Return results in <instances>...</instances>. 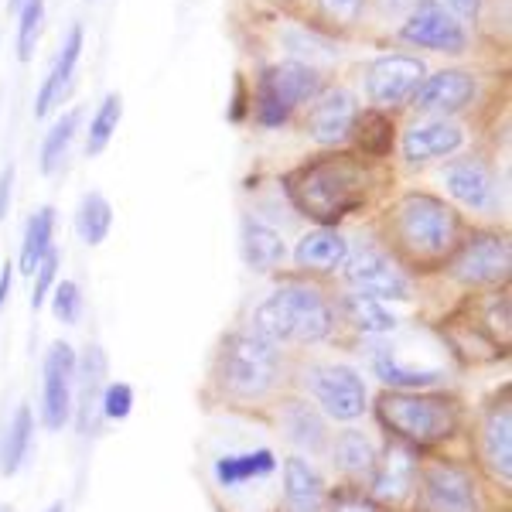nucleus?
<instances>
[{
    "label": "nucleus",
    "mask_w": 512,
    "mask_h": 512,
    "mask_svg": "<svg viewBox=\"0 0 512 512\" xmlns=\"http://www.w3.org/2000/svg\"><path fill=\"white\" fill-rule=\"evenodd\" d=\"M31 437H35V414H31V407H18L4 431V441H0V472L18 475L31 451Z\"/></svg>",
    "instance_id": "obj_25"
},
{
    "label": "nucleus",
    "mask_w": 512,
    "mask_h": 512,
    "mask_svg": "<svg viewBox=\"0 0 512 512\" xmlns=\"http://www.w3.org/2000/svg\"><path fill=\"white\" fill-rule=\"evenodd\" d=\"M373 495L383 502H407L414 492V475H417V461L403 444H390L383 451V458H376L373 465Z\"/></svg>",
    "instance_id": "obj_18"
},
{
    "label": "nucleus",
    "mask_w": 512,
    "mask_h": 512,
    "mask_svg": "<svg viewBox=\"0 0 512 512\" xmlns=\"http://www.w3.org/2000/svg\"><path fill=\"white\" fill-rule=\"evenodd\" d=\"M359 4H362V0H321V11H325L328 18H335V21H349V18H355Z\"/></svg>",
    "instance_id": "obj_40"
},
{
    "label": "nucleus",
    "mask_w": 512,
    "mask_h": 512,
    "mask_svg": "<svg viewBox=\"0 0 512 512\" xmlns=\"http://www.w3.org/2000/svg\"><path fill=\"white\" fill-rule=\"evenodd\" d=\"M345 256H349V243H345V236L335 233V229L308 233L294 250V260L301 263L304 270H321V274L338 270L345 263Z\"/></svg>",
    "instance_id": "obj_21"
},
{
    "label": "nucleus",
    "mask_w": 512,
    "mask_h": 512,
    "mask_svg": "<svg viewBox=\"0 0 512 512\" xmlns=\"http://www.w3.org/2000/svg\"><path fill=\"white\" fill-rule=\"evenodd\" d=\"M41 14H45V4L41 0H28V4L18 11V59L31 62L35 55V41H38V28H41Z\"/></svg>",
    "instance_id": "obj_35"
},
{
    "label": "nucleus",
    "mask_w": 512,
    "mask_h": 512,
    "mask_svg": "<svg viewBox=\"0 0 512 512\" xmlns=\"http://www.w3.org/2000/svg\"><path fill=\"white\" fill-rule=\"evenodd\" d=\"M420 499H424V512H482L475 478L461 465H451V461L427 468Z\"/></svg>",
    "instance_id": "obj_12"
},
{
    "label": "nucleus",
    "mask_w": 512,
    "mask_h": 512,
    "mask_svg": "<svg viewBox=\"0 0 512 512\" xmlns=\"http://www.w3.org/2000/svg\"><path fill=\"white\" fill-rule=\"evenodd\" d=\"M7 294H11V267L0 270V308H4Z\"/></svg>",
    "instance_id": "obj_45"
},
{
    "label": "nucleus",
    "mask_w": 512,
    "mask_h": 512,
    "mask_svg": "<svg viewBox=\"0 0 512 512\" xmlns=\"http://www.w3.org/2000/svg\"><path fill=\"white\" fill-rule=\"evenodd\" d=\"M52 236H55V209H38L35 216L28 219V233H24L21 243V270L24 274H35L38 263L52 253Z\"/></svg>",
    "instance_id": "obj_27"
},
{
    "label": "nucleus",
    "mask_w": 512,
    "mask_h": 512,
    "mask_svg": "<svg viewBox=\"0 0 512 512\" xmlns=\"http://www.w3.org/2000/svg\"><path fill=\"white\" fill-rule=\"evenodd\" d=\"M277 468V458L270 451H250V454H229L216 461V478L222 485H243L253 478H263Z\"/></svg>",
    "instance_id": "obj_28"
},
{
    "label": "nucleus",
    "mask_w": 512,
    "mask_h": 512,
    "mask_svg": "<svg viewBox=\"0 0 512 512\" xmlns=\"http://www.w3.org/2000/svg\"><path fill=\"white\" fill-rule=\"evenodd\" d=\"M134 410V390L130 383H106L103 396H99V414L106 420H127Z\"/></svg>",
    "instance_id": "obj_37"
},
{
    "label": "nucleus",
    "mask_w": 512,
    "mask_h": 512,
    "mask_svg": "<svg viewBox=\"0 0 512 512\" xmlns=\"http://www.w3.org/2000/svg\"><path fill=\"white\" fill-rule=\"evenodd\" d=\"M407 4H410V0H376V7H379L383 14H400Z\"/></svg>",
    "instance_id": "obj_44"
},
{
    "label": "nucleus",
    "mask_w": 512,
    "mask_h": 512,
    "mask_svg": "<svg viewBox=\"0 0 512 512\" xmlns=\"http://www.w3.org/2000/svg\"><path fill=\"white\" fill-rule=\"evenodd\" d=\"M451 277L465 287L506 284L509 277V239L495 233H478L468 239L451 260Z\"/></svg>",
    "instance_id": "obj_9"
},
{
    "label": "nucleus",
    "mask_w": 512,
    "mask_h": 512,
    "mask_svg": "<svg viewBox=\"0 0 512 512\" xmlns=\"http://www.w3.org/2000/svg\"><path fill=\"white\" fill-rule=\"evenodd\" d=\"M345 315H349V321L359 328V332L383 335V332H393V328H396L393 311H386L383 301H376V297H369V294L345 297Z\"/></svg>",
    "instance_id": "obj_30"
},
{
    "label": "nucleus",
    "mask_w": 512,
    "mask_h": 512,
    "mask_svg": "<svg viewBox=\"0 0 512 512\" xmlns=\"http://www.w3.org/2000/svg\"><path fill=\"white\" fill-rule=\"evenodd\" d=\"M0 512H14V509L11 506H0Z\"/></svg>",
    "instance_id": "obj_48"
},
{
    "label": "nucleus",
    "mask_w": 512,
    "mask_h": 512,
    "mask_svg": "<svg viewBox=\"0 0 512 512\" xmlns=\"http://www.w3.org/2000/svg\"><path fill=\"white\" fill-rule=\"evenodd\" d=\"M400 38L410 41V45L431 48V52H448V55L465 52L468 45L461 21L451 11H444V4H437V0H417L414 14L400 28Z\"/></svg>",
    "instance_id": "obj_11"
},
{
    "label": "nucleus",
    "mask_w": 512,
    "mask_h": 512,
    "mask_svg": "<svg viewBox=\"0 0 512 512\" xmlns=\"http://www.w3.org/2000/svg\"><path fill=\"white\" fill-rule=\"evenodd\" d=\"M427 69L414 55H386L366 72V93L376 106H400L417 93Z\"/></svg>",
    "instance_id": "obj_13"
},
{
    "label": "nucleus",
    "mask_w": 512,
    "mask_h": 512,
    "mask_svg": "<svg viewBox=\"0 0 512 512\" xmlns=\"http://www.w3.org/2000/svg\"><path fill=\"white\" fill-rule=\"evenodd\" d=\"M321 89V72L311 62H280L263 69L256 86V117L263 127H280L301 103L315 99Z\"/></svg>",
    "instance_id": "obj_5"
},
{
    "label": "nucleus",
    "mask_w": 512,
    "mask_h": 512,
    "mask_svg": "<svg viewBox=\"0 0 512 512\" xmlns=\"http://www.w3.org/2000/svg\"><path fill=\"white\" fill-rule=\"evenodd\" d=\"M482 458L489 472L502 482L512 478V414L509 396H502V407H492L482 424Z\"/></svg>",
    "instance_id": "obj_19"
},
{
    "label": "nucleus",
    "mask_w": 512,
    "mask_h": 512,
    "mask_svg": "<svg viewBox=\"0 0 512 512\" xmlns=\"http://www.w3.org/2000/svg\"><path fill=\"white\" fill-rule=\"evenodd\" d=\"M45 512H65V506H62V502H55V506H52V509H45Z\"/></svg>",
    "instance_id": "obj_47"
},
{
    "label": "nucleus",
    "mask_w": 512,
    "mask_h": 512,
    "mask_svg": "<svg viewBox=\"0 0 512 512\" xmlns=\"http://www.w3.org/2000/svg\"><path fill=\"white\" fill-rule=\"evenodd\" d=\"M79 120H82V113L72 110V113H65L52 130H48L45 144H41V171H45V175H52V171L62 164L65 151H69L72 137H76V130H79Z\"/></svg>",
    "instance_id": "obj_32"
},
{
    "label": "nucleus",
    "mask_w": 512,
    "mask_h": 512,
    "mask_svg": "<svg viewBox=\"0 0 512 512\" xmlns=\"http://www.w3.org/2000/svg\"><path fill=\"white\" fill-rule=\"evenodd\" d=\"M45 393H41V417H45L48 431H62L76 407V376L79 362L69 342H55L45 355Z\"/></svg>",
    "instance_id": "obj_7"
},
{
    "label": "nucleus",
    "mask_w": 512,
    "mask_h": 512,
    "mask_svg": "<svg viewBox=\"0 0 512 512\" xmlns=\"http://www.w3.org/2000/svg\"><path fill=\"white\" fill-rule=\"evenodd\" d=\"M280 376V352L256 332H236L222 342L219 379L239 400H260L274 390Z\"/></svg>",
    "instance_id": "obj_4"
},
{
    "label": "nucleus",
    "mask_w": 512,
    "mask_h": 512,
    "mask_svg": "<svg viewBox=\"0 0 512 512\" xmlns=\"http://www.w3.org/2000/svg\"><path fill=\"white\" fill-rule=\"evenodd\" d=\"M444 185L454 202L468 209H492L495 202V178L492 168L482 158H461L444 168Z\"/></svg>",
    "instance_id": "obj_17"
},
{
    "label": "nucleus",
    "mask_w": 512,
    "mask_h": 512,
    "mask_svg": "<svg viewBox=\"0 0 512 512\" xmlns=\"http://www.w3.org/2000/svg\"><path fill=\"white\" fill-rule=\"evenodd\" d=\"M355 127V99L345 89H328L308 113V134L321 147H335L349 140Z\"/></svg>",
    "instance_id": "obj_15"
},
{
    "label": "nucleus",
    "mask_w": 512,
    "mask_h": 512,
    "mask_svg": "<svg viewBox=\"0 0 512 512\" xmlns=\"http://www.w3.org/2000/svg\"><path fill=\"white\" fill-rule=\"evenodd\" d=\"M11 192H14V168L7 164V168L0 171V219L11 209Z\"/></svg>",
    "instance_id": "obj_43"
},
{
    "label": "nucleus",
    "mask_w": 512,
    "mask_h": 512,
    "mask_svg": "<svg viewBox=\"0 0 512 512\" xmlns=\"http://www.w3.org/2000/svg\"><path fill=\"white\" fill-rule=\"evenodd\" d=\"M52 308H55V318H59L62 325H76V321L82 318V294H79V287L72 284V280L55 284Z\"/></svg>",
    "instance_id": "obj_38"
},
{
    "label": "nucleus",
    "mask_w": 512,
    "mask_h": 512,
    "mask_svg": "<svg viewBox=\"0 0 512 512\" xmlns=\"http://www.w3.org/2000/svg\"><path fill=\"white\" fill-rule=\"evenodd\" d=\"M55 274H59V256H55V250H52V253L45 256V260L38 263V270H35V291H31V304H35V308L45 304L48 291L55 287Z\"/></svg>",
    "instance_id": "obj_39"
},
{
    "label": "nucleus",
    "mask_w": 512,
    "mask_h": 512,
    "mask_svg": "<svg viewBox=\"0 0 512 512\" xmlns=\"http://www.w3.org/2000/svg\"><path fill=\"white\" fill-rule=\"evenodd\" d=\"M475 79L472 72L461 69H444L437 76H424L417 86V93L410 96L420 113H437V117H451V113L465 110L475 99Z\"/></svg>",
    "instance_id": "obj_14"
},
{
    "label": "nucleus",
    "mask_w": 512,
    "mask_h": 512,
    "mask_svg": "<svg viewBox=\"0 0 512 512\" xmlns=\"http://www.w3.org/2000/svg\"><path fill=\"white\" fill-rule=\"evenodd\" d=\"M345 280L355 287V294H369L376 301H407L410 280L386 253L373 246H359L355 253L345 256Z\"/></svg>",
    "instance_id": "obj_8"
},
{
    "label": "nucleus",
    "mask_w": 512,
    "mask_h": 512,
    "mask_svg": "<svg viewBox=\"0 0 512 512\" xmlns=\"http://www.w3.org/2000/svg\"><path fill=\"white\" fill-rule=\"evenodd\" d=\"M362 185H366V171L345 154L311 161L308 168L287 178V192H291L297 209L308 212L311 219H318L328 229L359 209L366 198Z\"/></svg>",
    "instance_id": "obj_1"
},
{
    "label": "nucleus",
    "mask_w": 512,
    "mask_h": 512,
    "mask_svg": "<svg viewBox=\"0 0 512 512\" xmlns=\"http://www.w3.org/2000/svg\"><path fill=\"white\" fill-rule=\"evenodd\" d=\"M103 373H106V355L99 345H89L86 359H82V386H79V427L82 431H96L99 396H103Z\"/></svg>",
    "instance_id": "obj_24"
},
{
    "label": "nucleus",
    "mask_w": 512,
    "mask_h": 512,
    "mask_svg": "<svg viewBox=\"0 0 512 512\" xmlns=\"http://www.w3.org/2000/svg\"><path fill=\"white\" fill-rule=\"evenodd\" d=\"M335 311L325 301V294L308 284H287L277 287L267 301L260 304L253 318V332L263 335L267 342H304L315 345L332 335Z\"/></svg>",
    "instance_id": "obj_2"
},
{
    "label": "nucleus",
    "mask_w": 512,
    "mask_h": 512,
    "mask_svg": "<svg viewBox=\"0 0 512 512\" xmlns=\"http://www.w3.org/2000/svg\"><path fill=\"white\" fill-rule=\"evenodd\" d=\"M448 11L461 21H475L482 14V0H448Z\"/></svg>",
    "instance_id": "obj_42"
},
{
    "label": "nucleus",
    "mask_w": 512,
    "mask_h": 512,
    "mask_svg": "<svg viewBox=\"0 0 512 512\" xmlns=\"http://www.w3.org/2000/svg\"><path fill=\"white\" fill-rule=\"evenodd\" d=\"M24 4H28V0H7V11H14V14H18Z\"/></svg>",
    "instance_id": "obj_46"
},
{
    "label": "nucleus",
    "mask_w": 512,
    "mask_h": 512,
    "mask_svg": "<svg viewBox=\"0 0 512 512\" xmlns=\"http://www.w3.org/2000/svg\"><path fill=\"white\" fill-rule=\"evenodd\" d=\"M376 373L383 383H390V386H431L437 383V373L434 369H417V366H407V362H400V359H393V355H386V352H379L376 355Z\"/></svg>",
    "instance_id": "obj_34"
},
{
    "label": "nucleus",
    "mask_w": 512,
    "mask_h": 512,
    "mask_svg": "<svg viewBox=\"0 0 512 512\" xmlns=\"http://www.w3.org/2000/svg\"><path fill=\"white\" fill-rule=\"evenodd\" d=\"M376 414L386 431L420 448H431L458 431L461 407L454 396L444 393H383Z\"/></svg>",
    "instance_id": "obj_3"
},
{
    "label": "nucleus",
    "mask_w": 512,
    "mask_h": 512,
    "mask_svg": "<svg viewBox=\"0 0 512 512\" xmlns=\"http://www.w3.org/2000/svg\"><path fill=\"white\" fill-rule=\"evenodd\" d=\"M79 55H82V28L76 24V28L69 31V38H65L62 55H59V62H55V69L48 72L45 82H41L38 99H35V117H48L52 103L62 96V89L69 86L72 72H76V65H79Z\"/></svg>",
    "instance_id": "obj_22"
},
{
    "label": "nucleus",
    "mask_w": 512,
    "mask_h": 512,
    "mask_svg": "<svg viewBox=\"0 0 512 512\" xmlns=\"http://www.w3.org/2000/svg\"><path fill=\"white\" fill-rule=\"evenodd\" d=\"M352 130H359V144L366 147V151H373V154H386V151H390V144H393L390 120L369 113V117H355Z\"/></svg>",
    "instance_id": "obj_36"
},
{
    "label": "nucleus",
    "mask_w": 512,
    "mask_h": 512,
    "mask_svg": "<svg viewBox=\"0 0 512 512\" xmlns=\"http://www.w3.org/2000/svg\"><path fill=\"white\" fill-rule=\"evenodd\" d=\"M243 256L253 270L267 274V270H274L287 256V246H284V239H280V233H274L270 226H263V222H256V219H246L243 222Z\"/></svg>",
    "instance_id": "obj_23"
},
{
    "label": "nucleus",
    "mask_w": 512,
    "mask_h": 512,
    "mask_svg": "<svg viewBox=\"0 0 512 512\" xmlns=\"http://www.w3.org/2000/svg\"><path fill=\"white\" fill-rule=\"evenodd\" d=\"M280 424H284V434L291 437L297 448H308V451L325 448V420H321L308 403H301V400L284 403Z\"/></svg>",
    "instance_id": "obj_26"
},
{
    "label": "nucleus",
    "mask_w": 512,
    "mask_h": 512,
    "mask_svg": "<svg viewBox=\"0 0 512 512\" xmlns=\"http://www.w3.org/2000/svg\"><path fill=\"white\" fill-rule=\"evenodd\" d=\"M308 390L325 407V414L342 424L359 420L366 410V383L352 366H315L308 373Z\"/></svg>",
    "instance_id": "obj_10"
},
{
    "label": "nucleus",
    "mask_w": 512,
    "mask_h": 512,
    "mask_svg": "<svg viewBox=\"0 0 512 512\" xmlns=\"http://www.w3.org/2000/svg\"><path fill=\"white\" fill-rule=\"evenodd\" d=\"M335 465L342 468L345 475H369L376 465V451L369 444L366 434L359 431H345L338 434L335 441Z\"/></svg>",
    "instance_id": "obj_31"
},
{
    "label": "nucleus",
    "mask_w": 512,
    "mask_h": 512,
    "mask_svg": "<svg viewBox=\"0 0 512 512\" xmlns=\"http://www.w3.org/2000/svg\"><path fill=\"white\" fill-rule=\"evenodd\" d=\"M332 512H379V509L369 499H362V495H338L332 502Z\"/></svg>",
    "instance_id": "obj_41"
},
{
    "label": "nucleus",
    "mask_w": 512,
    "mask_h": 512,
    "mask_svg": "<svg viewBox=\"0 0 512 512\" xmlns=\"http://www.w3.org/2000/svg\"><path fill=\"white\" fill-rule=\"evenodd\" d=\"M76 229L82 236V243L89 246H99L106 236H110L113 229V209L110 202H106L99 192H89L86 198H82L79 212H76Z\"/></svg>",
    "instance_id": "obj_29"
},
{
    "label": "nucleus",
    "mask_w": 512,
    "mask_h": 512,
    "mask_svg": "<svg viewBox=\"0 0 512 512\" xmlns=\"http://www.w3.org/2000/svg\"><path fill=\"white\" fill-rule=\"evenodd\" d=\"M465 147V134L451 120H431L417 123L403 134V158L410 164H431L441 158H451Z\"/></svg>",
    "instance_id": "obj_16"
},
{
    "label": "nucleus",
    "mask_w": 512,
    "mask_h": 512,
    "mask_svg": "<svg viewBox=\"0 0 512 512\" xmlns=\"http://www.w3.org/2000/svg\"><path fill=\"white\" fill-rule=\"evenodd\" d=\"M396 229L410 253L444 256L458 239L461 222L448 202H437L431 195H410L396 212Z\"/></svg>",
    "instance_id": "obj_6"
},
{
    "label": "nucleus",
    "mask_w": 512,
    "mask_h": 512,
    "mask_svg": "<svg viewBox=\"0 0 512 512\" xmlns=\"http://www.w3.org/2000/svg\"><path fill=\"white\" fill-rule=\"evenodd\" d=\"M284 502L287 512H321L325 509V482L304 458L284 461Z\"/></svg>",
    "instance_id": "obj_20"
},
{
    "label": "nucleus",
    "mask_w": 512,
    "mask_h": 512,
    "mask_svg": "<svg viewBox=\"0 0 512 512\" xmlns=\"http://www.w3.org/2000/svg\"><path fill=\"white\" fill-rule=\"evenodd\" d=\"M120 113H123V99L117 93H110L99 103L96 117L89 120V137H86V154H103V147L110 144V137L117 134V123H120Z\"/></svg>",
    "instance_id": "obj_33"
}]
</instances>
